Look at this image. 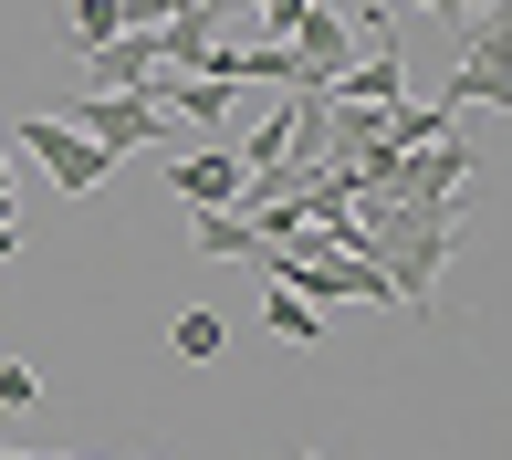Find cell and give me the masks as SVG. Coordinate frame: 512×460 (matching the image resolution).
<instances>
[{
  "mask_svg": "<svg viewBox=\"0 0 512 460\" xmlns=\"http://www.w3.org/2000/svg\"><path fill=\"white\" fill-rule=\"evenodd\" d=\"M11 147H32V157H42V178H53L63 199H95L105 178L126 168V157H105L95 136H74V126H63V115H21V126H11Z\"/></svg>",
  "mask_w": 512,
  "mask_h": 460,
  "instance_id": "1",
  "label": "cell"
},
{
  "mask_svg": "<svg viewBox=\"0 0 512 460\" xmlns=\"http://www.w3.org/2000/svg\"><path fill=\"white\" fill-rule=\"evenodd\" d=\"M63 126H74V136H95L105 157H136V147H168V126H178V115L157 105V95H74V105H63Z\"/></svg>",
  "mask_w": 512,
  "mask_h": 460,
  "instance_id": "2",
  "label": "cell"
},
{
  "mask_svg": "<svg viewBox=\"0 0 512 460\" xmlns=\"http://www.w3.org/2000/svg\"><path fill=\"white\" fill-rule=\"evenodd\" d=\"M314 95H335V105H398L408 74H398V53H387V42H356V53L335 63V84H314Z\"/></svg>",
  "mask_w": 512,
  "mask_h": 460,
  "instance_id": "3",
  "label": "cell"
},
{
  "mask_svg": "<svg viewBox=\"0 0 512 460\" xmlns=\"http://www.w3.org/2000/svg\"><path fill=\"white\" fill-rule=\"evenodd\" d=\"M283 42H293V63H304V84H335V63L356 53V21L324 11V0H304V21H293Z\"/></svg>",
  "mask_w": 512,
  "mask_h": 460,
  "instance_id": "4",
  "label": "cell"
},
{
  "mask_svg": "<svg viewBox=\"0 0 512 460\" xmlns=\"http://www.w3.org/2000/svg\"><path fill=\"white\" fill-rule=\"evenodd\" d=\"M512 42H502V21H471V53H460V74H450V105H502L512 95Z\"/></svg>",
  "mask_w": 512,
  "mask_h": 460,
  "instance_id": "5",
  "label": "cell"
},
{
  "mask_svg": "<svg viewBox=\"0 0 512 460\" xmlns=\"http://www.w3.org/2000/svg\"><path fill=\"white\" fill-rule=\"evenodd\" d=\"M147 74H157V32H115L84 53V84L95 95H147Z\"/></svg>",
  "mask_w": 512,
  "mask_h": 460,
  "instance_id": "6",
  "label": "cell"
},
{
  "mask_svg": "<svg viewBox=\"0 0 512 460\" xmlns=\"http://www.w3.org/2000/svg\"><path fill=\"white\" fill-rule=\"evenodd\" d=\"M178 199H189V210H241V157L230 147H199V157H178Z\"/></svg>",
  "mask_w": 512,
  "mask_h": 460,
  "instance_id": "7",
  "label": "cell"
},
{
  "mask_svg": "<svg viewBox=\"0 0 512 460\" xmlns=\"http://www.w3.org/2000/svg\"><path fill=\"white\" fill-rule=\"evenodd\" d=\"M293 147H304V95H283V105H272L262 126H251L241 147H230V157H241V178H251V168H283Z\"/></svg>",
  "mask_w": 512,
  "mask_h": 460,
  "instance_id": "8",
  "label": "cell"
},
{
  "mask_svg": "<svg viewBox=\"0 0 512 460\" xmlns=\"http://www.w3.org/2000/svg\"><path fill=\"white\" fill-rule=\"evenodd\" d=\"M147 95L168 105V115H189V126H209V115H230V84H209V74H168V63L147 74Z\"/></svg>",
  "mask_w": 512,
  "mask_h": 460,
  "instance_id": "9",
  "label": "cell"
},
{
  "mask_svg": "<svg viewBox=\"0 0 512 460\" xmlns=\"http://www.w3.org/2000/svg\"><path fill=\"white\" fill-rule=\"evenodd\" d=\"M168 345H178V356H189V366H220V345H230V325H220V314H209V304H178V325H168Z\"/></svg>",
  "mask_w": 512,
  "mask_h": 460,
  "instance_id": "10",
  "label": "cell"
},
{
  "mask_svg": "<svg viewBox=\"0 0 512 460\" xmlns=\"http://www.w3.org/2000/svg\"><path fill=\"white\" fill-rule=\"evenodd\" d=\"M115 32H126L115 0H74V11H63V53H95V42H115Z\"/></svg>",
  "mask_w": 512,
  "mask_h": 460,
  "instance_id": "11",
  "label": "cell"
},
{
  "mask_svg": "<svg viewBox=\"0 0 512 460\" xmlns=\"http://www.w3.org/2000/svg\"><path fill=\"white\" fill-rule=\"evenodd\" d=\"M262 314H272V335H283V345H314V335H324V304H304V293H283V283H272Z\"/></svg>",
  "mask_w": 512,
  "mask_h": 460,
  "instance_id": "12",
  "label": "cell"
},
{
  "mask_svg": "<svg viewBox=\"0 0 512 460\" xmlns=\"http://www.w3.org/2000/svg\"><path fill=\"white\" fill-rule=\"evenodd\" d=\"M189 241L209 251V262H241V251H251V230H241V210H199V230H189Z\"/></svg>",
  "mask_w": 512,
  "mask_h": 460,
  "instance_id": "13",
  "label": "cell"
},
{
  "mask_svg": "<svg viewBox=\"0 0 512 460\" xmlns=\"http://www.w3.org/2000/svg\"><path fill=\"white\" fill-rule=\"evenodd\" d=\"M0 408H42V377L21 356H0Z\"/></svg>",
  "mask_w": 512,
  "mask_h": 460,
  "instance_id": "14",
  "label": "cell"
},
{
  "mask_svg": "<svg viewBox=\"0 0 512 460\" xmlns=\"http://www.w3.org/2000/svg\"><path fill=\"white\" fill-rule=\"evenodd\" d=\"M460 21H502V0H460Z\"/></svg>",
  "mask_w": 512,
  "mask_h": 460,
  "instance_id": "15",
  "label": "cell"
},
{
  "mask_svg": "<svg viewBox=\"0 0 512 460\" xmlns=\"http://www.w3.org/2000/svg\"><path fill=\"white\" fill-rule=\"evenodd\" d=\"M377 11H398V0H377ZM418 11H450V21H460V0H418Z\"/></svg>",
  "mask_w": 512,
  "mask_h": 460,
  "instance_id": "16",
  "label": "cell"
},
{
  "mask_svg": "<svg viewBox=\"0 0 512 460\" xmlns=\"http://www.w3.org/2000/svg\"><path fill=\"white\" fill-rule=\"evenodd\" d=\"M304 460H314V450H304Z\"/></svg>",
  "mask_w": 512,
  "mask_h": 460,
  "instance_id": "17",
  "label": "cell"
}]
</instances>
